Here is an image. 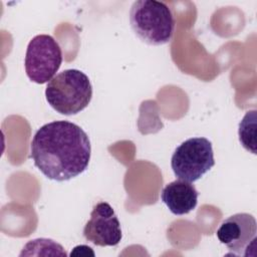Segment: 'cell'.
I'll list each match as a JSON object with an SVG mask.
<instances>
[{
  "label": "cell",
  "mask_w": 257,
  "mask_h": 257,
  "mask_svg": "<svg viewBox=\"0 0 257 257\" xmlns=\"http://www.w3.org/2000/svg\"><path fill=\"white\" fill-rule=\"evenodd\" d=\"M35 167L48 179L68 181L83 173L91 155L86 133L68 120H53L43 124L30 145Z\"/></svg>",
  "instance_id": "obj_1"
},
{
  "label": "cell",
  "mask_w": 257,
  "mask_h": 257,
  "mask_svg": "<svg viewBox=\"0 0 257 257\" xmlns=\"http://www.w3.org/2000/svg\"><path fill=\"white\" fill-rule=\"evenodd\" d=\"M130 23L142 41L156 46L171 41L176 24L171 8L156 0L135 1L130 10Z\"/></svg>",
  "instance_id": "obj_2"
},
{
  "label": "cell",
  "mask_w": 257,
  "mask_h": 257,
  "mask_svg": "<svg viewBox=\"0 0 257 257\" xmlns=\"http://www.w3.org/2000/svg\"><path fill=\"white\" fill-rule=\"evenodd\" d=\"M45 97L57 112L73 115L82 111L92 97L88 76L78 69H65L57 73L46 85Z\"/></svg>",
  "instance_id": "obj_3"
},
{
  "label": "cell",
  "mask_w": 257,
  "mask_h": 257,
  "mask_svg": "<svg viewBox=\"0 0 257 257\" xmlns=\"http://www.w3.org/2000/svg\"><path fill=\"white\" fill-rule=\"evenodd\" d=\"M215 165L212 143L206 138H191L175 150L171 167L179 180L193 183L201 179Z\"/></svg>",
  "instance_id": "obj_4"
},
{
  "label": "cell",
  "mask_w": 257,
  "mask_h": 257,
  "mask_svg": "<svg viewBox=\"0 0 257 257\" xmlns=\"http://www.w3.org/2000/svg\"><path fill=\"white\" fill-rule=\"evenodd\" d=\"M62 62V51L58 42L48 34L34 36L28 43L24 67L28 78L35 83L49 82Z\"/></svg>",
  "instance_id": "obj_5"
},
{
  "label": "cell",
  "mask_w": 257,
  "mask_h": 257,
  "mask_svg": "<svg viewBox=\"0 0 257 257\" xmlns=\"http://www.w3.org/2000/svg\"><path fill=\"white\" fill-rule=\"evenodd\" d=\"M84 238L96 246H116L121 238V228L112 207L99 202L92 208L90 218L83 228Z\"/></svg>",
  "instance_id": "obj_6"
},
{
  "label": "cell",
  "mask_w": 257,
  "mask_h": 257,
  "mask_svg": "<svg viewBox=\"0 0 257 257\" xmlns=\"http://www.w3.org/2000/svg\"><path fill=\"white\" fill-rule=\"evenodd\" d=\"M257 224L248 213H237L225 219L217 230V238L234 255H248L249 246L256 241Z\"/></svg>",
  "instance_id": "obj_7"
},
{
  "label": "cell",
  "mask_w": 257,
  "mask_h": 257,
  "mask_svg": "<svg viewBox=\"0 0 257 257\" xmlns=\"http://www.w3.org/2000/svg\"><path fill=\"white\" fill-rule=\"evenodd\" d=\"M199 192L189 182L176 180L167 184L161 193V199L174 215H185L193 211L198 204Z\"/></svg>",
  "instance_id": "obj_8"
},
{
  "label": "cell",
  "mask_w": 257,
  "mask_h": 257,
  "mask_svg": "<svg viewBox=\"0 0 257 257\" xmlns=\"http://www.w3.org/2000/svg\"><path fill=\"white\" fill-rule=\"evenodd\" d=\"M256 109L248 110L239 123V141L242 147L248 152L256 155Z\"/></svg>",
  "instance_id": "obj_9"
}]
</instances>
